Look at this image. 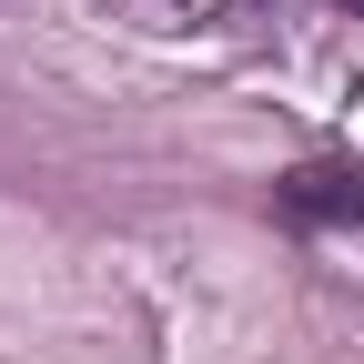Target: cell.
<instances>
[{"mask_svg":"<svg viewBox=\"0 0 364 364\" xmlns=\"http://www.w3.org/2000/svg\"><path fill=\"white\" fill-rule=\"evenodd\" d=\"M273 203H284V223H304V233H364V172L354 162H304L273 182Z\"/></svg>","mask_w":364,"mask_h":364,"instance_id":"cell-1","label":"cell"},{"mask_svg":"<svg viewBox=\"0 0 364 364\" xmlns=\"http://www.w3.org/2000/svg\"><path fill=\"white\" fill-rule=\"evenodd\" d=\"M344 11H364V0H344Z\"/></svg>","mask_w":364,"mask_h":364,"instance_id":"cell-2","label":"cell"}]
</instances>
